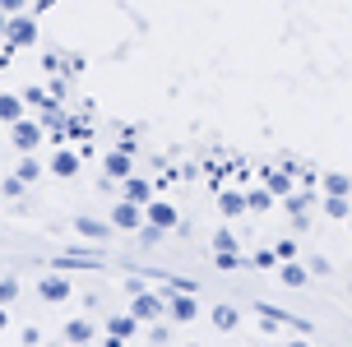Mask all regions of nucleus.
I'll return each instance as SVG.
<instances>
[{"label": "nucleus", "mask_w": 352, "mask_h": 347, "mask_svg": "<svg viewBox=\"0 0 352 347\" xmlns=\"http://www.w3.org/2000/svg\"><path fill=\"white\" fill-rule=\"evenodd\" d=\"M5 33H10V14L0 10V42H5Z\"/></svg>", "instance_id": "4be33fe9"}, {"label": "nucleus", "mask_w": 352, "mask_h": 347, "mask_svg": "<svg viewBox=\"0 0 352 347\" xmlns=\"http://www.w3.org/2000/svg\"><path fill=\"white\" fill-rule=\"evenodd\" d=\"M37 292H42V301H52V306H60V301H70V278H60V273L42 278V282H37Z\"/></svg>", "instance_id": "39448f33"}, {"label": "nucleus", "mask_w": 352, "mask_h": 347, "mask_svg": "<svg viewBox=\"0 0 352 347\" xmlns=\"http://www.w3.org/2000/svg\"><path fill=\"white\" fill-rule=\"evenodd\" d=\"M111 227H121V232H140L144 227V213H140V204L135 199H121V204L111 208V218H107Z\"/></svg>", "instance_id": "7ed1b4c3"}, {"label": "nucleus", "mask_w": 352, "mask_h": 347, "mask_svg": "<svg viewBox=\"0 0 352 347\" xmlns=\"http://www.w3.org/2000/svg\"><path fill=\"white\" fill-rule=\"evenodd\" d=\"M130 315H135V320H158V315H162V296L135 292V301H130Z\"/></svg>", "instance_id": "0eeeda50"}, {"label": "nucleus", "mask_w": 352, "mask_h": 347, "mask_svg": "<svg viewBox=\"0 0 352 347\" xmlns=\"http://www.w3.org/2000/svg\"><path fill=\"white\" fill-rule=\"evenodd\" d=\"M167 311H172L176 324H190L195 315H199V306H195V296H172V301H167Z\"/></svg>", "instance_id": "6e6552de"}, {"label": "nucleus", "mask_w": 352, "mask_h": 347, "mask_svg": "<svg viewBox=\"0 0 352 347\" xmlns=\"http://www.w3.org/2000/svg\"><path fill=\"white\" fill-rule=\"evenodd\" d=\"M130 172H135V157L125 153V148H116V153L102 157V176H107V181H125Z\"/></svg>", "instance_id": "20e7f679"}, {"label": "nucleus", "mask_w": 352, "mask_h": 347, "mask_svg": "<svg viewBox=\"0 0 352 347\" xmlns=\"http://www.w3.org/2000/svg\"><path fill=\"white\" fill-rule=\"evenodd\" d=\"M42 172H47V167H42V162H37L33 153H23V157H19V167H14V176H23L28 186H33V181H37V176H42Z\"/></svg>", "instance_id": "ddd939ff"}, {"label": "nucleus", "mask_w": 352, "mask_h": 347, "mask_svg": "<svg viewBox=\"0 0 352 347\" xmlns=\"http://www.w3.org/2000/svg\"><path fill=\"white\" fill-rule=\"evenodd\" d=\"M121 199H135V204H148V186H144V181H135V176H125V186H121Z\"/></svg>", "instance_id": "4468645a"}, {"label": "nucleus", "mask_w": 352, "mask_h": 347, "mask_svg": "<svg viewBox=\"0 0 352 347\" xmlns=\"http://www.w3.org/2000/svg\"><path fill=\"white\" fill-rule=\"evenodd\" d=\"M213 324H218V329H236V311H232V306H218V311H213Z\"/></svg>", "instance_id": "f3484780"}, {"label": "nucleus", "mask_w": 352, "mask_h": 347, "mask_svg": "<svg viewBox=\"0 0 352 347\" xmlns=\"http://www.w3.org/2000/svg\"><path fill=\"white\" fill-rule=\"evenodd\" d=\"M79 172V157L70 153V148H60V153L52 157V176H74Z\"/></svg>", "instance_id": "f8f14e48"}, {"label": "nucleus", "mask_w": 352, "mask_h": 347, "mask_svg": "<svg viewBox=\"0 0 352 347\" xmlns=\"http://www.w3.org/2000/svg\"><path fill=\"white\" fill-rule=\"evenodd\" d=\"M0 194H5V199H23V194H28V181H23V176H5V181H0Z\"/></svg>", "instance_id": "2eb2a0df"}, {"label": "nucleus", "mask_w": 352, "mask_h": 347, "mask_svg": "<svg viewBox=\"0 0 352 347\" xmlns=\"http://www.w3.org/2000/svg\"><path fill=\"white\" fill-rule=\"evenodd\" d=\"M144 223H153V227L167 232V227H176V208L162 204V199H148V204H144Z\"/></svg>", "instance_id": "423d86ee"}, {"label": "nucleus", "mask_w": 352, "mask_h": 347, "mask_svg": "<svg viewBox=\"0 0 352 347\" xmlns=\"http://www.w3.org/2000/svg\"><path fill=\"white\" fill-rule=\"evenodd\" d=\"M14 296H19V282L14 278H0V306H10Z\"/></svg>", "instance_id": "a211bd4d"}, {"label": "nucleus", "mask_w": 352, "mask_h": 347, "mask_svg": "<svg viewBox=\"0 0 352 347\" xmlns=\"http://www.w3.org/2000/svg\"><path fill=\"white\" fill-rule=\"evenodd\" d=\"M28 5H33V0H0V10H5V14H19V10H28Z\"/></svg>", "instance_id": "412c9836"}, {"label": "nucleus", "mask_w": 352, "mask_h": 347, "mask_svg": "<svg viewBox=\"0 0 352 347\" xmlns=\"http://www.w3.org/2000/svg\"><path fill=\"white\" fill-rule=\"evenodd\" d=\"M23 47H37V14H33V10H19V14H10L5 52H23Z\"/></svg>", "instance_id": "f257e3e1"}, {"label": "nucleus", "mask_w": 352, "mask_h": 347, "mask_svg": "<svg viewBox=\"0 0 352 347\" xmlns=\"http://www.w3.org/2000/svg\"><path fill=\"white\" fill-rule=\"evenodd\" d=\"M74 232L88 236V241H107L111 236V223H93V218H74Z\"/></svg>", "instance_id": "9b49d317"}, {"label": "nucleus", "mask_w": 352, "mask_h": 347, "mask_svg": "<svg viewBox=\"0 0 352 347\" xmlns=\"http://www.w3.org/2000/svg\"><path fill=\"white\" fill-rule=\"evenodd\" d=\"M10 329V311H5V306H0V333Z\"/></svg>", "instance_id": "b1692460"}, {"label": "nucleus", "mask_w": 352, "mask_h": 347, "mask_svg": "<svg viewBox=\"0 0 352 347\" xmlns=\"http://www.w3.org/2000/svg\"><path fill=\"white\" fill-rule=\"evenodd\" d=\"M23 102H28V107H47V93H42V88H28Z\"/></svg>", "instance_id": "aec40b11"}, {"label": "nucleus", "mask_w": 352, "mask_h": 347, "mask_svg": "<svg viewBox=\"0 0 352 347\" xmlns=\"http://www.w3.org/2000/svg\"><path fill=\"white\" fill-rule=\"evenodd\" d=\"M10 139H14V148H19V153H33L37 144H42V125H37L33 116H23V121L10 125Z\"/></svg>", "instance_id": "f03ea898"}, {"label": "nucleus", "mask_w": 352, "mask_h": 347, "mask_svg": "<svg viewBox=\"0 0 352 347\" xmlns=\"http://www.w3.org/2000/svg\"><path fill=\"white\" fill-rule=\"evenodd\" d=\"M65 343L70 347H88L93 343V324H88V320H70V324H65Z\"/></svg>", "instance_id": "9d476101"}, {"label": "nucleus", "mask_w": 352, "mask_h": 347, "mask_svg": "<svg viewBox=\"0 0 352 347\" xmlns=\"http://www.w3.org/2000/svg\"><path fill=\"white\" fill-rule=\"evenodd\" d=\"M47 5H52V0H33V5H28V10H33V14H42V10H47Z\"/></svg>", "instance_id": "5701e85b"}, {"label": "nucleus", "mask_w": 352, "mask_h": 347, "mask_svg": "<svg viewBox=\"0 0 352 347\" xmlns=\"http://www.w3.org/2000/svg\"><path fill=\"white\" fill-rule=\"evenodd\" d=\"M107 329L116 333V338H130V333H135V315H111V320H107Z\"/></svg>", "instance_id": "dca6fc26"}, {"label": "nucleus", "mask_w": 352, "mask_h": 347, "mask_svg": "<svg viewBox=\"0 0 352 347\" xmlns=\"http://www.w3.org/2000/svg\"><path fill=\"white\" fill-rule=\"evenodd\" d=\"M283 282H287V287H301V282H306V269L287 264V269H283Z\"/></svg>", "instance_id": "6ab92c4d"}, {"label": "nucleus", "mask_w": 352, "mask_h": 347, "mask_svg": "<svg viewBox=\"0 0 352 347\" xmlns=\"http://www.w3.org/2000/svg\"><path fill=\"white\" fill-rule=\"evenodd\" d=\"M23 98H14V93H0V121L5 125H14V121H23Z\"/></svg>", "instance_id": "1a4fd4ad"}, {"label": "nucleus", "mask_w": 352, "mask_h": 347, "mask_svg": "<svg viewBox=\"0 0 352 347\" xmlns=\"http://www.w3.org/2000/svg\"><path fill=\"white\" fill-rule=\"evenodd\" d=\"M287 347H311V343H287Z\"/></svg>", "instance_id": "393cba45"}]
</instances>
